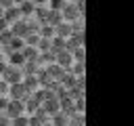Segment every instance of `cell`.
<instances>
[{
  "label": "cell",
  "mask_w": 134,
  "mask_h": 126,
  "mask_svg": "<svg viewBox=\"0 0 134 126\" xmlns=\"http://www.w3.org/2000/svg\"><path fill=\"white\" fill-rule=\"evenodd\" d=\"M0 78H2L6 84H13V82H21V78H23V71H21V67H19V65H10V63H8V65L2 69Z\"/></svg>",
  "instance_id": "cell-1"
},
{
  "label": "cell",
  "mask_w": 134,
  "mask_h": 126,
  "mask_svg": "<svg viewBox=\"0 0 134 126\" xmlns=\"http://www.w3.org/2000/svg\"><path fill=\"white\" fill-rule=\"evenodd\" d=\"M84 13L80 10V6L75 4V2H65V6L61 8V17H63V21H77L80 17H82Z\"/></svg>",
  "instance_id": "cell-2"
},
{
  "label": "cell",
  "mask_w": 134,
  "mask_h": 126,
  "mask_svg": "<svg viewBox=\"0 0 134 126\" xmlns=\"http://www.w3.org/2000/svg\"><path fill=\"white\" fill-rule=\"evenodd\" d=\"M6 116L8 118H15V116H19V113H25V105H23V99H8V103H6Z\"/></svg>",
  "instance_id": "cell-3"
},
{
  "label": "cell",
  "mask_w": 134,
  "mask_h": 126,
  "mask_svg": "<svg viewBox=\"0 0 134 126\" xmlns=\"http://www.w3.org/2000/svg\"><path fill=\"white\" fill-rule=\"evenodd\" d=\"M6 94H8V99H25L29 92L25 90L23 82H13V84H8V90H6Z\"/></svg>",
  "instance_id": "cell-4"
},
{
  "label": "cell",
  "mask_w": 134,
  "mask_h": 126,
  "mask_svg": "<svg viewBox=\"0 0 134 126\" xmlns=\"http://www.w3.org/2000/svg\"><path fill=\"white\" fill-rule=\"evenodd\" d=\"M10 32H13V36H19V38H23L25 34H29V25H27V19H17V21H13L10 25Z\"/></svg>",
  "instance_id": "cell-5"
},
{
  "label": "cell",
  "mask_w": 134,
  "mask_h": 126,
  "mask_svg": "<svg viewBox=\"0 0 134 126\" xmlns=\"http://www.w3.org/2000/svg\"><path fill=\"white\" fill-rule=\"evenodd\" d=\"M40 107H42V109H44L48 116L57 113V111L61 109V105H59V97H54V94H52V97H46V99L40 103Z\"/></svg>",
  "instance_id": "cell-6"
},
{
  "label": "cell",
  "mask_w": 134,
  "mask_h": 126,
  "mask_svg": "<svg viewBox=\"0 0 134 126\" xmlns=\"http://www.w3.org/2000/svg\"><path fill=\"white\" fill-rule=\"evenodd\" d=\"M67 69L65 67H61L57 61H52V63H48V67H46V76L50 78V80H59L61 82V78H63V74H65Z\"/></svg>",
  "instance_id": "cell-7"
},
{
  "label": "cell",
  "mask_w": 134,
  "mask_h": 126,
  "mask_svg": "<svg viewBox=\"0 0 134 126\" xmlns=\"http://www.w3.org/2000/svg\"><path fill=\"white\" fill-rule=\"evenodd\" d=\"M2 17L8 21V25L13 23V21H17V19H21V13H19V6L17 4H13V6H6V8H2Z\"/></svg>",
  "instance_id": "cell-8"
},
{
  "label": "cell",
  "mask_w": 134,
  "mask_h": 126,
  "mask_svg": "<svg viewBox=\"0 0 134 126\" xmlns=\"http://www.w3.org/2000/svg\"><path fill=\"white\" fill-rule=\"evenodd\" d=\"M21 55H23L25 61H36V63H38V55H40V50H38L36 46H31V44H23Z\"/></svg>",
  "instance_id": "cell-9"
},
{
  "label": "cell",
  "mask_w": 134,
  "mask_h": 126,
  "mask_svg": "<svg viewBox=\"0 0 134 126\" xmlns=\"http://www.w3.org/2000/svg\"><path fill=\"white\" fill-rule=\"evenodd\" d=\"M21 82H23V86H25L27 92H34V90L40 86V82H38V78H36L34 74H25V76L21 78Z\"/></svg>",
  "instance_id": "cell-10"
},
{
  "label": "cell",
  "mask_w": 134,
  "mask_h": 126,
  "mask_svg": "<svg viewBox=\"0 0 134 126\" xmlns=\"http://www.w3.org/2000/svg\"><path fill=\"white\" fill-rule=\"evenodd\" d=\"M54 36H61V38H67L71 36V23L69 21H61L54 25Z\"/></svg>",
  "instance_id": "cell-11"
},
{
  "label": "cell",
  "mask_w": 134,
  "mask_h": 126,
  "mask_svg": "<svg viewBox=\"0 0 134 126\" xmlns=\"http://www.w3.org/2000/svg\"><path fill=\"white\" fill-rule=\"evenodd\" d=\"M50 122H52L54 126H67V124H69V116H67L63 109H59L57 113L50 116Z\"/></svg>",
  "instance_id": "cell-12"
},
{
  "label": "cell",
  "mask_w": 134,
  "mask_h": 126,
  "mask_svg": "<svg viewBox=\"0 0 134 126\" xmlns=\"http://www.w3.org/2000/svg\"><path fill=\"white\" fill-rule=\"evenodd\" d=\"M17 6H19L21 17H31V15H34V8H36V4H34L31 0H23V2L17 4Z\"/></svg>",
  "instance_id": "cell-13"
},
{
  "label": "cell",
  "mask_w": 134,
  "mask_h": 126,
  "mask_svg": "<svg viewBox=\"0 0 134 126\" xmlns=\"http://www.w3.org/2000/svg\"><path fill=\"white\" fill-rule=\"evenodd\" d=\"M63 21V17H61V10H54V8H48V17H46V23L48 25H57V23H61Z\"/></svg>",
  "instance_id": "cell-14"
},
{
  "label": "cell",
  "mask_w": 134,
  "mask_h": 126,
  "mask_svg": "<svg viewBox=\"0 0 134 126\" xmlns=\"http://www.w3.org/2000/svg\"><path fill=\"white\" fill-rule=\"evenodd\" d=\"M8 63H10V65H19V67H21V65L25 63V59H23L21 50H10V52H8Z\"/></svg>",
  "instance_id": "cell-15"
},
{
  "label": "cell",
  "mask_w": 134,
  "mask_h": 126,
  "mask_svg": "<svg viewBox=\"0 0 134 126\" xmlns=\"http://www.w3.org/2000/svg\"><path fill=\"white\" fill-rule=\"evenodd\" d=\"M69 52H71L73 61H84V59H86V48H84V44H80L77 48H73V50H69Z\"/></svg>",
  "instance_id": "cell-16"
},
{
  "label": "cell",
  "mask_w": 134,
  "mask_h": 126,
  "mask_svg": "<svg viewBox=\"0 0 134 126\" xmlns=\"http://www.w3.org/2000/svg\"><path fill=\"white\" fill-rule=\"evenodd\" d=\"M10 38H13V32H10V27L2 29V32H0V46H6V44L10 42Z\"/></svg>",
  "instance_id": "cell-17"
},
{
  "label": "cell",
  "mask_w": 134,
  "mask_h": 126,
  "mask_svg": "<svg viewBox=\"0 0 134 126\" xmlns=\"http://www.w3.org/2000/svg\"><path fill=\"white\" fill-rule=\"evenodd\" d=\"M65 2H67V0H50V8H54V10H61V8L65 6Z\"/></svg>",
  "instance_id": "cell-18"
},
{
  "label": "cell",
  "mask_w": 134,
  "mask_h": 126,
  "mask_svg": "<svg viewBox=\"0 0 134 126\" xmlns=\"http://www.w3.org/2000/svg\"><path fill=\"white\" fill-rule=\"evenodd\" d=\"M6 103H8V94H0V111L6 109Z\"/></svg>",
  "instance_id": "cell-19"
},
{
  "label": "cell",
  "mask_w": 134,
  "mask_h": 126,
  "mask_svg": "<svg viewBox=\"0 0 134 126\" xmlns=\"http://www.w3.org/2000/svg\"><path fill=\"white\" fill-rule=\"evenodd\" d=\"M0 124H10V118L6 116V111H4L2 116H0Z\"/></svg>",
  "instance_id": "cell-20"
},
{
  "label": "cell",
  "mask_w": 134,
  "mask_h": 126,
  "mask_svg": "<svg viewBox=\"0 0 134 126\" xmlns=\"http://www.w3.org/2000/svg\"><path fill=\"white\" fill-rule=\"evenodd\" d=\"M6 27H8V21H6V19L0 15V32H2V29H6Z\"/></svg>",
  "instance_id": "cell-21"
},
{
  "label": "cell",
  "mask_w": 134,
  "mask_h": 126,
  "mask_svg": "<svg viewBox=\"0 0 134 126\" xmlns=\"http://www.w3.org/2000/svg\"><path fill=\"white\" fill-rule=\"evenodd\" d=\"M15 2L13 0H0V8H6V6H13Z\"/></svg>",
  "instance_id": "cell-22"
},
{
  "label": "cell",
  "mask_w": 134,
  "mask_h": 126,
  "mask_svg": "<svg viewBox=\"0 0 134 126\" xmlns=\"http://www.w3.org/2000/svg\"><path fill=\"white\" fill-rule=\"evenodd\" d=\"M4 67H6V63H4V59L0 57V74H2V69H4Z\"/></svg>",
  "instance_id": "cell-23"
},
{
  "label": "cell",
  "mask_w": 134,
  "mask_h": 126,
  "mask_svg": "<svg viewBox=\"0 0 134 126\" xmlns=\"http://www.w3.org/2000/svg\"><path fill=\"white\" fill-rule=\"evenodd\" d=\"M31 2H34V4H44L46 0H31Z\"/></svg>",
  "instance_id": "cell-24"
}]
</instances>
